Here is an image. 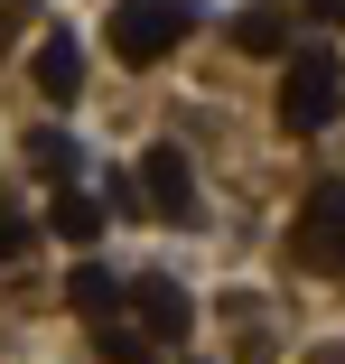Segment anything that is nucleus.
<instances>
[{
	"label": "nucleus",
	"instance_id": "nucleus-9",
	"mask_svg": "<svg viewBox=\"0 0 345 364\" xmlns=\"http://www.w3.org/2000/svg\"><path fill=\"white\" fill-rule=\"evenodd\" d=\"M94 355H103V364H159V346L131 327V318H112V309L94 318Z\"/></svg>",
	"mask_w": 345,
	"mask_h": 364
},
{
	"label": "nucleus",
	"instance_id": "nucleus-11",
	"mask_svg": "<svg viewBox=\"0 0 345 364\" xmlns=\"http://www.w3.org/2000/svg\"><path fill=\"white\" fill-rule=\"evenodd\" d=\"M28 168L38 178H75V140L65 131H28Z\"/></svg>",
	"mask_w": 345,
	"mask_h": 364
},
{
	"label": "nucleus",
	"instance_id": "nucleus-4",
	"mask_svg": "<svg viewBox=\"0 0 345 364\" xmlns=\"http://www.w3.org/2000/svg\"><path fill=\"white\" fill-rule=\"evenodd\" d=\"M121 289H131V327H141L150 346H177L196 327V299H187L168 271H141V280H121Z\"/></svg>",
	"mask_w": 345,
	"mask_h": 364
},
{
	"label": "nucleus",
	"instance_id": "nucleus-5",
	"mask_svg": "<svg viewBox=\"0 0 345 364\" xmlns=\"http://www.w3.org/2000/svg\"><path fill=\"white\" fill-rule=\"evenodd\" d=\"M131 196H150L168 225H196V168H187V150H150L141 178H131Z\"/></svg>",
	"mask_w": 345,
	"mask_h": 364
},
{
	"label": "nucleus",
	"instance_id": "nucleus-7",
	"mask_svg": "<svg viewBox=\"0 0 345 364\" xmlns=\"http://www.w3.org/2000/svg\"><path fill=\"white\" fill-rule=\"evenodd\" d=\"M47 234H65V243H94V234H103V205H94L75 178H56V196H47Z\"/></svg>",
	"mask_w": 345,
	"mask_h": 364
},
{
	"label": "nucleus",
	"instance_id": "nucleus-8",
	"mask_svg": "<svg viewBox=\"0 0 345 364\" xmlns=\"http://www.w3.org/2000/svg\"><path fill=\"white\" fill-rule=\"evenodd\" d=\"M243 56H280L290 47V10H270V0H252V10H234V28H224Z\"/></svg>",
	"mask_w": 345,
	"mask_h": 364
},
{
	"label": "nucleus",
	"instance_id": "nucleus-13",
	"mask_svg": "<svg viewBox=\"0 0 345 364\" xmlns=\"http://www.w3.org/2000/svg\"><path fill=\"white\" fill-rule=\"evenodd\" d=\"M28 10H38V0H0V47H10V38L28 28Z\"/></svg>",
	"mask_w": 345,
	"mask_h": 364
},
{
	"label": "nucleus",
	"instance_id": "nucleus-6",
	"mask_svg": "<svg viewBox=\"0 0 345 364\" xmlns=\"http://www.w3.org/2000/svg\"><path fill=\"white\" fill-rule=\"evenodd\" d=\"M28 75H38V94H47V103H75V94H84V47L65 38V28H47V38H38V65H28Z\"/></svg>",
	"mask_w": 345,
	"mask_h": 364
},
{
	"label": "nucleus",
	"instance_id": "nucleus-14",
	"mask_svg": "<svg viewBox=\"0 0 345 364\" xmlns=\"http://www.w3.org/2000/svg\"><path fill=\"white\" fill-rule=\"evenodd\" d=\"M308 10H317V19H327V28H336V19H345V0H308Z\"/></svg>",
	"mask_w": 345,
	"mask_h": 364
},
{
	"label": "nucleus",
	"instance_id": "nucleus-12",
	"mask_svg": "<svg viewBox=\"0 0 345 364\" xmlns=\"http://www.w3.org/2000/svg\"><path fill=\"white\" fill-rule=\"evenodd\" d=\"M28 243H38V225H28V215H19L10 196H0V262H19Z\"/></svg>",
	"mask_w": 345,
	"mask_h": 364
},
{
	"label": "nucleus",
	"instance_id": "nucleus-10",
	"mask_svg": "<svg viewBox=\"0 0 345 364\" xmlns=\"http://www.w3.org/2000/svg\"><path fill=\"white\" fill-rule=\"evenodd\" d=\"M112 299H121V280L103 262H75V271H65V309H75V318H103Z\"/></svg>",
	"mask_w": 345,
	"mask_h": 364
},
{
	"label": "nucleus",
	"instance_id": "nucleus-2",
	"mask_svg": "<svg viewBox=\"0 0 345 364\" xmlns=\"http://www.w3.org/2000/svg\"><path fill=\"white\" fill-rule=\"evenodd\" d=\"M196 28V0H121L112 10V56H131V65H150V56H168L177 38Z\"/></svg>",
	"mask_w": 345,
	"mask_h": 364
},
{
	"label": "nucleus",
	"instance_id": "nucleus-3",
	"mask_svg": "<svg viewBox=\"0 0 345 364\" xmlns=\"http://www.w3.org/2000/svg\"><path fill=\"white\" fill-rule=\"evenodd\" d=\"M290 262H299V271H345V187H336V178L308 187L299 225H290Z\"/></svg>",
	"mask_w": 345,
	"mask_h": 364
},
{
	"label": "nucleus",
	"instance_id": "nucleus-15",
	"mask_svg": "<svg viewBox=\"0 0 345 364\" xmlns=\"http://www.w3.org/2000/svg\"><path fill=\"white\" fill-rule=\"evenodd\" d=\"M308 364H345V346H317V355H308Z\"/></svg>",
	"mask_w": 345,
	"mask_h": 364
},
{
	"label": "nucleus",
	"instance_id": "nucleus-1",
	"mask_svg": "<svg viewBox=\"0 0 345 364\" xmlns=\"http://www.w3.org/2000/svg\"><path fill=\"white\" fill-rule=\"evenodd\" d=\"M290 75H280V122L290 131H327L345 112V56L336 47H280Z\"/></svg>",
	"mask_w": 345,
	"mask_h": 364
}]
</instances>
